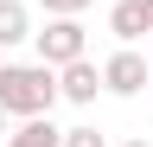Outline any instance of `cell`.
<instances>
[{
    "label": "cell",
    "instance_id": "1",
    "mask_svg": "<svg viewBox=\"0 0 153 147\" xmlns=\"http://www.w3.org/2000/svg\"><path fill=\"white\" fill-rule=\"evenodd\" d=\"M57 109V70L51 64H0V115L19 122V115H51Z\"/></svg>",
    "mask_w": 153,
    "mask_h": 147
},
{
    "label": "cell",
    "instance_id": "2",
    "mask_svg": "<svg viewBox=\"0 0 153 147\" xmlns=\"http://www.w3.org/2000/svg\"><path fill=\"white\" fill-rule=\"evenodd\" d=\"M32 45H38V64H70V58H89V32H83V13H45V26H32Z\"/></svg>",
    "mask_w": 153,
    "mask_h": 147
},
{
    "label": "cell",
    "instance_id": "3",
    "mask_svg": "<svg viewBox=\"0 0 153 147\" xmlns=\"http://www.w3.org/2000/svg\"><path fill=\"white\" fill-rule=\"evenodd\" d=\"M96 70H102V90H108V96H140V90H147V51H134V45L108 51Z\"/></svg>",
    "mask_w": 153,
    "mask_h": 147
},
{
    "label": "cell",
    "instance_id": "4",
    "mask_svg": "<svg viewBox=\"0 0 153 147\" xmlns=\"http://www.w3.org/2000/svg\"><path fill=\"white\" fill-rule=\"evenodd\" d=\"M96 90H102V70H96L89 58H70V64H57V102H76V109H89V102H96Z\"/></svg>",
    "mask_w": 153,
    "mask_h": 147
},
{
    "label": "cell",
    "instance_id": "5",
    "mask_svg": "<svg viewBox=\"0 0 153 147\" xmlns=\"http://www.w3.org/2000/svg\"><path fill=\"white\" fill-rule=\"evenodd\" d=\"M108 32H115V45H140L147 39V0H115L108 7Z\"/></svg>",
    "mask_w": 153,
    "mask_h": 147
},
{
    "label": "cell",
    "instance_id": "6",
    "mask_svg": "<svg viewBox=\"0 0 153 147\" xmlns=\"http://www.w3.org/2000/svg\"><path fill=\"white\" fill-rule=\"evenodd\" d=\"M57 134H64V128H57L51 115H19V128H7V147H57Z\"/></svg>",
    "mask_w": 153,
    "mask_h": 147
},
{
    "label": "cell",
    "instance_id": "7",
    "mask_svg": "<svg viewBox=\"0 0 153 147\" xmlns=\"http://www.w3.org/2000/svg\"><path fill=\"white\" fill-rule=\"evenodd\" d=\"M26 39H32V7L26 0H0V51L26 45Z\"/></svg>",
    "mask_w": 153,
    "mask_h": 147
},
{
    "label": "cell",
    "instance_id": "8",
    "mask_svg": "<svg viewBox=\"0 0 153 147\" xmlns=\"http://www.w3.org/2000/svg\"><path fill=\"white\" fill-rule=\"evenodd\" d=\"M57 147H108V141H102V128L76 122V128H64V134H57Z\"/></svg>",
    "mask_w": 153,
    "mask_h": 147
},
{
    "label": "cell",
    "instance_id": "9",
    "mask_svg": "<svg viewBox=\"0 0 153 147\" xmlns=\"http://www.w3.org/2000/svg\"><path fill=\"white\" fill-rule=\"evenodd\" d=\"M38 7H45V13H83L89 0H38Z\"/></svg>",
    "mask_w": 153,
    "mask_h": 147
},
{
    "label": "cell",
    "instance_id": "10",
    "mask_svg": "<svg viewBox=\"0 0 153 147\" xmlns=\"http://www.w3.org/2000/svg\"><path fill=\"white\" fill-rule=\"evenodd\" d=\"M147 96H153V58H147Z\"/></svg>",
    "mask_w": 153,
    "mask_h": 147
},
{
    "label": "cell",
    "instance_id": "11",
    "mask_svg": "<svg viewBox=\"0 0 153 147\" xmlns=\"http://www.w3.org/2000/svg\"><path fill=\"white\" fill-rule=\"evenodd\" d=\"M147 32H153V0H147Z\"/></svg>",
    "mask_w": 153,
    "mask_h": 147
},
{
    "label": "cell",
    "instance_id": "12",
    "mask_svg": "<svg viewBox=\"0 0 153 147\" xmlns=\"http://www.w3.org/2000/svg\"><path fill=\"white\" fill-rule=\"evenodd\" d=\"M121 147H153V141H121Z\"/></svg>",
    "mask_w": 153,
    "mask_h": 147
},
{
    "label": "cell",
    "instance_id": "13",
    "mask_svg": "<svg viewBox=\"0 0 153 147\" xmlns=\"http://www.w3.org/2000/svg\"><path fill=\"white\" fill-rule=\"evenodd\" d=\"M0 134H7V115H0Z\"/></svg>",
    "mask_w": 153,
    "mask_h": 147
}]
</instances>
